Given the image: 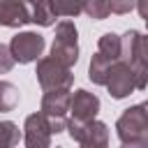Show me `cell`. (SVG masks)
<instances>
[{
	"mask_svg": "<svg viewBox=\"0 0 148 148\" xmlns=\"http://www.w3.org/2000/svg\"><path fill=\"white\" fill-rule=\"evenodd\" d=\"M25 7H28V14H30V23L35 25H42V28H51L56 25V14H53V7H51V0H23Z\"/></svg>",
	"mask_w": 148,
	"mask_h": 148,
	"instance_id": "cell-11",
	"label": "cell"
},
{
	"mask_svg": "<svg viewBox=\"0 0 148 148\" xmlns=\"http://www.w3.org/2000/svg\"><path fill=\"white\" fill-rule=\"evenodd\" d=\"M116 132L123 146L139 148L141 136L148 132V99L125 109L116 120Z\"/></svg>",
	"mask_w": 148,
	"mask_h": 148,
	"instance_id": "cell-1",
	"label": "cell"
},
{
	"mask_svg": "<svg viewBox=\"0 0 148 148\" xmlns=\"http://www.w3.org/2000/svg\"><path fill=\"white\" fill-rule=\"evenodd\" d=\"M51 7H53V14L56 16L74 18V16H79L83 12L86 0H51Z\"/></svg>",
	"mask_w": 148,
	"mask_h": 148,
	"instance_id": "cell-15",
	"label": "cell"
},
{
	"mask_svg": "<svg viewBox=\"0 0 148 148\" xmlns=\"http://www.w3.org/2000/svg\"><path fill=\"white\" fill-rule=\"evenodd\" d=\"M99 113V97L86 88H79L69 95V118L92 120Z\"/></svg>",
	"mask_w": 148,
	"mask_h": 148,
	"instance_id": "cell-9",
	"label": "cell"
},
{
	"mask_svg": "<svg viewBox=\"0 0 148 148\" xmlns=\"http://www.w3.org/2000/svg\"><path fill=\"white\" fill-rule=\"evenodd\" d=\"M51 125H49V118L37 111V113H30L23 123V143L28 148H49L51 146Z\"/></svg>",
	"mask_w": 148,
	"mask_h": 148,
	"instance_id": "cell-8",
	"label": "cell"
},
{
	"mask_svg": "<svg viewBox=\"0 0 148 148\" xmlns=\"http://www.w3.org/2000/svg\"><path fill=\"white\" fill-rule=\"evenodd\" d=\"M44 37L39 32H32V30H23V32H16L9 42V51L14 56L16 62L21 65H28V62H37L44 53Z\"/></svg>",
	"mask_w": 148,
	"mask_h": 148,
	"instance_id": "cell-6",
	"label": "cell"
},
{
	"mask_svg": "<svg viewBox=\"0 0 148 148\" xmlns=\"http://www.w3.org/2000/svg\"><path fill=\"white\" fill-rule=\"evenodd\" d=\"M83 12H86L92 21H104V18L111 14V7H109V0H86Z\"/></svg>",
	"mask_w": 148,
	"mask_h": 148,
	"instance_id": "cell-17",
	"label": "cell"
},
{
	"mask_svg": "<svg viewBox=\"0 0 148 148\" xmlns=\"http://www.w3.org/2000/svg\"><path fill=\"white\" fill-rule=\"evenodd\" d=\"M21 141L18 125L12 120H0V148H12Z\"/></svg>",
	"mask_w": 148,
	"mask_h": 148,
	"instance_id": "cell-16",
	"label": "cell"
},
{
	"mask_svg": "<svg viewBox=\"0 0 148 148\" xmlns=\"http://www.w3.org/2000/svg\"><path fill=\"white\" fill-rule=\"evenodd\" d=\"M14 62H16V60H14L12 51H9V44H0V74L12 72Z\"/></svg>",
	"mask_w": 148,
	"mask_h": 148,
	"instance_id": "cell-19",
	"label": "cell"
},
{
	"mask_svg": "<svg viewBox=\"0 0 148 148\" xmlns=\"http://www.w3.org/2000/svg\"><path fill=\"white\" fill-rule=\"evenodd\" d=\"M132 62H141V65H146L148 67V32L143 35H139V39H136V53H134V60ZM130 62V65H132Z\"/></svg>",
	"mask_w": 148,
	"mask_h": 148,
	"instance_id": "cell-18",
	"label": "cell"
},
{
	"mask_svg": "<svg viewBox=\"0 0 148 148\" xmlns=\"http://www.w3.org/2000/svg\"><path fill=\"white\" fill-rule=\"evenodd\" d=\"M134 9L139 12V16L146 21V28H148V0H136V7Z\"/></svg>",
	"mask_w": 148,
	"mask_h": 148,
	"instance_id": "cell-21",
	"label": "cell"
},
{
	"mask_svg": "<svg viewBox=\"0 0 148 148\" xmlns=\"http://www.w3.org/2000/svg\"><path fill=\"white\" fill-rule=\"evenodd\" d=\"M30 23V14L23 0H0V25L2 28H21Z\"/></svg>",
	"mask_w": 148,
	"mask_h": 148,
	"instance_id": "cell-10",
	"label": "cell"
},
{
	"mask_svg": "<svg viewBox=\"0 0 148 148\" xmlns=\"http://www.w3.org/2000/svg\"><path fill=\"white\" fill-rule=\"evenodd\" d=\"M51 56L67 67H74L79 62V30H76L74 21L62 18L56 23V37L51 44Z\"/></svg>",
	"mask_w": 148,
	"mask_h": 148,
	"instance_id": "cell-2",
	"label": "cell"
},
{
	"mask_svg": "<svg viewBox=\"0 0 148 148\" xmlns=\"http://www.w3.org/2000/svg\"><path fill=\"white\" fill-rule=\"evenodd\" d=\"M67 134L72 141H76L83 148H106L109 146V127L106 123L92 118V120H76L67 118Z\"/></svg>",
	"mask_w": 148,
	"mask_h": 148,
	"instance_id": "cell-4",
	"label": "cell"
},
{
	"mask_svg": "<svg viewBox=\"0 0 148 148\" xmlns=\"http://www.w3.org/2000/svg\"><path fill=\"white\" fill-rule=\"evenodd\" d=\"M35 74H37V83L42 86V90H72V83H74L72 67L62 65L53 56L39 58Z\"/></svg>",
	"mask_w": 148,
	"mask_h": 148,
	"instance_id": "cell-3",
	"label": "cell"
},
{
	"mask_svg": "<svg viewBox=\"0 0 148 148\" xmlns=\"http://www.w3.org/2000/svg\"><path fill=\"white\" fill-rule=\"evenodd\" d=\"M106 90L113 99H125L130 97L136 86H134V76H132V67L125 62V60H116L109 69V76H106Z\"/></svg>",
	"mask_w": 148,
	"mask_h": 148,
	"instance_id": "cell-7",
	"label": "cell"
},
{
	"mask_svg": "<svg viewBox=\"0 0 148 148\" xmlns=\"http://www.w3.org/2000/svg\"><path fill=\"white\" fill-rule=\"evenodd\" d=\"M116 60H111V58H106V56H102L99 51L90 58V65H88V79L95 83V86H104L106 83V76H109V69H111V65H113Z\"/></svg>",
	"mask_w": 148,
	"mask_h": 148,
	"instance_id": "cell-12",
	"label": "cell"
},
{
	"mask_svg": "<svg viewBox=\"0 0 148 148\" xmlns=\"http://www.w3.org/2000/svg\"><path fill=\"white\" fill-rule=\"evenodd\" d=\"M109 7L113 14H130L136 7V0H109Z\"/></svg>",
	"mask_w": 148,
	"mask_h": 148,
	"instance_id": "cell-20",
	"label": "cell"
},
{
	"mask_svg": "<svg viewBox=\"0 0 148 148\" xmlns=\"http://www.w3.org/2000/svg\"><path fill=\"white\" fill-rule=\"evenodd\" d=\"M69 95L72 90H44L39 111L49 118L51 132L60 134L67 130V113H69Z\"/></svg>",
	"mask_w": 148,
	"mask_h": 148,
	"instance_id": "cell-5",
	"label": "cell"
},
{
	"mask_svg": "<svg viewBox=\"0 0 148 148\" xmlns=\"http://www.w3.org/2000/svg\"><path fill=\"white\" fill-rule=\"evenodd\" d=\"M97 51L111 60H120V35L116 32H104L97 42Z\"/></svg>",
	"mask_w": 148,
	"mask_h": 148,
	"instance_id": "cell-14",
	"label": "cell"
},
{
	"mask_svg": "<svg viewBox=\"0 0 148 148\" xmlns=\"http://www.w3.org/2000/svg\"><path fill=\"white\" fill-rule=\"evenodd\" d=\"M139 148H148V132L141 136V141H139Z\"/></svg>",
	"mask_w": 148,
	"mask_h": 148,
	"instance_id": "cell-22",
	"label": "cell"
},
{
	"mask_svg": "<svg viewBox=\"0 0 148 148\" xmlns=\"http://www.w3.org/2000/svg\"><path fill=\"white\" fill-rule=\"evenodd\" d=\"M18 88L12 83V81H0V113H7V111H14L18 106Z\"/></svg>",
	"mask_w": 148,
	"mask_h": 148,
	"instance_id": "cell-13",
	"label": "cell"
}]
</instances>
